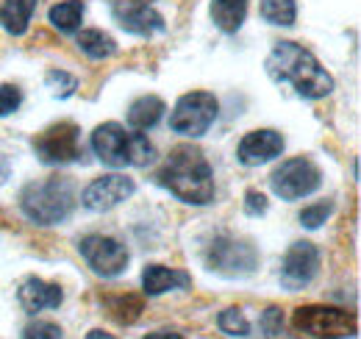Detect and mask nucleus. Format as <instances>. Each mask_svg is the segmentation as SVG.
Instances as JSON below:
<instances>
[{"label": "nucleus", "instance_id": "1", "mask_svg": "<svg viewBox=\"0 0 361 339\" xmlns=\"http://www.w3.org/2000/svg\"><path fill=\"white\" fill-rule=\"evenodd\" d=\"M264 67L275 84H292L295 92L306 100H319L334 89V78L325 73L314 53L306 50L303 44L278 42L267 56Z\"/></svg>", "mask_w": 361, "mask_h": 339}, {"label": "nucleus", "instance_id": "2", "mask_svg": "<svg viewBox=\"0 0 361 339\" xmlns=\"http://www.w3.org/2000/svg\"><path fill=\"white\" fill-rule=\"evenodd\" d=\"M159 184L170 189L178 201L192 206H206L214 201V175L209 162L195 148H176L164 167L159 170Z\"/></svg>", "mask_w": 361, "mask_h": 339}, {"label": "nucleus", "instance_id": "3", "mask_svg": "<svg viewBox=\"0 0 361 339\" xmlns=\"http://www.w3.org/2000/svg\"><path fill=\"white\" fill-rule=\"evenodd\" d=\"M92 150L109 167H145L156 156V148L147 142V136L131 133L120 123H103L94 128Z\"/></svg>", "mask_w": 361, "mask_h": 339}, {"label": "nucleus", "instance_id": "4", "mask_svg": "<svg viewBox=\"0 0 361 339\" xmlns=\"http://www.w3.org/2000/svg\"><path fill=\"white\" fill-rule=\"evenodd\" d=\"M23 214L39 225L64 222L75 209V186L67 178H47L34 181L20 195Z\"/></svg>", "mask_w": 361, "mask_h": 339}, {"label": "nucleus", "instance_id": "5", "mask_svg": "<svg viewBox=\"0 0 361 339\" xmlns=\"http://www.w3.org/2000/svg\"><path fill=\"white\" fill-rule=\"evenodd\" d=\"M295 328L317 339H350L356 337V314L336 306H300L292 317Z\"/></svg>", "mask_w": 361, "mask_h": 339}, {"label": "nucleus", "instance_id": "6", "mask_svg": "<svg viewBox=\"0 0 361 339\" xmlns=\"http://www.w3.org/2000/svg\"><path fill=\"white\" fill-rule=\"evenodd\" d=\"M217 112H220V103L212 92H189L176 103L170 114V128L180 136L197 139L217 120Z\"/></svg>", "mask_w": 361, "mask_h": 339}, {"label": "nucleus", "instance_id": "7", "mask_svg": "<svg viewBox=\"0 0 361 339\" xmlns=\"http://www.w3.org/2000/svg\"><path fill=\"white\" fill-rule=\"evenodd\" d=\"M272 192L283 201H300L306 195H312L322 184V172L312 159L298 156V159H286L281 167L272 172L270 178Z\"/></svg>", "mask_w": 361, "mask_h": 339}, {"label": "nucleus", "instance_id": "8", "mask_svg": "<svg viewBox=\"0 0 361 339\" xmlns=\"http://www.w3.org/2000/svg\"><path fill=\"white\" fill-rule=\"evenodd\" d=\"M34 150L45 165H70L84 156L81 128L75 123H56L34 136Z\"/></svg>", "mask_w": 361, "mask_h": 339}, {"label": "nucleus", "instance_id": "9", "mask_svg": "<svg viewBox=\"0 0 361 339\" xmlns=\"http://www.w3.org/2000/svg\"><path fill=\"white\" fill-rule=\"evenodd\" d=\"M206 264L209 270L228 275V278H239V275H250L259 264V254L253 245L231 239V237H220L209 245L206 251Z\"/></svg>", "mask_w": 361, "mask_h": 339}, {"label": "nucleus", "instance_id": "10", "mask_svg": "<svg viewBox=\"0 0 361 339\" xmlns=\"http://www.w3.org/2000/svg\"><path fill=\"white\" fill-rule=\"evenodd\" d=\"M81 256L87 258L92 270L103 278H117L120 273H126L128 267V251L123 242L103 237V234H92L87 239H81Z\"/></svg>", "mask_w": 361, "mask_h": 339}, {"label": "nucleus", "instance_id": "11", "mask_svg": "<svg viewBox=\"0 0 361 339\" xmlns=\"http://www.w3.org/2000/svg\"><path fill=\"white\" fill-rule=\"evenodd\" d=\"M134 192H136L134 178L120 175V172H111V175L94 178L90 186L84 189L81 201H84V206L92 209V212H109V209L120 206L123 201H128Z\"/></svg>", "mask_w": 361, "mask_h": 339}, {"label": "nucleus", "instance_id": "12", "mask_svg": "<svg viewBox=\"0 0 361 339\" xmlns=\"http://www.w3.org/2000/svg\"><path fill=\"white\" fill-rule=\"evenodd\" d=\"M319 273V251L312 242H295L281 264V284L286 290H303Z\"/></svg>", "mask_w": 361, "mask_h": 339}, {"label": "nucleus", "instance_id": "13", "mask_svg": "<svg viewBox=\"0 0 361 339\" xmlns=\"http://www.w3.org/2000/svg\"><path fill=\"white\" fill-rule=\"evenodd\" d=\"M111 14L120 23V28L136 37H153L164 31V17L150 3H142V0H114Z\"/></svg>", "mask_w": 361, "mask_h": 339}, {"label": "nucleus", "instance_id": "14", "mask_svg": "<svg viewBox=\"0 0 361 339\" xmlns=\"http://www.w3.org/2000/svg\"><path fill=\"white\" fill-rule=\"evenodd\" d=\"M283 153V136L272 128H262V131H250L242 136L239 142V162L245 167H259V165H267L272 159H278Z\"/></svg>", "mask_w": 361, "mask_h": 339}, {"label": "nucleus", "instance_id": "15", "mask_svg": "<svg viewBox=\"0 0 361 339\" xmlns=\"http://www.w3.org/2000/svg\"><path fill=\"white\" fill-rule=\"evenodd\" d=\"M17 297H20V303H23L25 311L37 314V311H42V309H59L61 300H64V292H61L59 284H47V281L37 278V275H28V278L20 284Z\"/></svg>", "mask_w": 361, "mask_h": 339}, {"label": "nucleus", "instance_id": "16", "mask_svg": "<svg viewBox=\"0 0 361 339\" xmlns=\"http://www.w3.org/2000/svg\"><path fill=\"white\" fill-rule=\"evenodd\" d=\"M192 278L180 270H173V267H164V264H147L145 273H142V290L145 295L156 297V295H164L170 290H183L189 287Z\"/></svg>", "mask_w": 361, "mask_h": 339}, {"label": "nucleus", "instance_id": "17", "mask_svg": "<svg viewBox=\"0 0 361 339\" xmlns=\"http://www.w3.org/2000/svg\"><path fill=\"white\" fill-rule=\"evenodd\" d=\"M34 8H37V0H6L0 6V25L8 34L23 37L28 31V23H31Z\"/></svg>", "mask_w": 361, "mask_h": 339}, {"label": "nucleus", "instance_id": "18", "mask_svg": "<svg viewBox=\"0 0 361 339\" xmlns=\"http://www.w3.org/2000/svg\"><path fill=\"white\" fill-rule=\"evenodd\" d=\"M247 17V0H212V20L220 31L236 34Z\"/></svg>", "mask_w": 361, "mask_h": 339}, {"label": "nucleus", "instance_id": "19", "mask_svg": "<svg viewBox=\"0 0 361 339\" xmlns=\"http://www.w3.org/2000/svg\"><path fill=\"white\" fill-rule=\"evenodd\" d=\"M161 114H164V100L156 97V95H145V97H139V100L131 103L128 126L136 128V131H147V128H153L161 120Z\"/></svg>", "mask_w": 361, "mask_h": 339}, {"label": "nucleus", "instance_id": "20", "mask_svg": "<svg viewBox=\"0 0 361 339\" xmlns=\"http://www.w3.org/2000/svg\"><path fill=\"white\" fill-rule=\"evenodd\" d=\"M47 20L61 34H75L81 28V20H84V3L81 0H61L47 11Z\"/></svg>", "mask_w": 361, "mask_h": 339}, {"label": "nucleus", "instance_id": "21", "mask_svg": "<svg viewBox=\"0 0 361 339\" xmlns=\"http://www.w3.org/2000/svg\"><path fill=\"white\" fill-rule=\"evenodd\" d=\"M78 47H81L90 59H109V56L117 53V42H114L109 34L97 31V28L81 31V34H78Z\"/></svg>", "mask_w": 361, "mask_h": 339}, {"label": "nucleus", "instance_id": "22", "mask_svg": "<svg viewBox=\"0 0 361 339\" xmlns=\"http://www.w3.org/2000/svg\"><path fill=\"white\" fill-rule=\"evenodd\" d=\"M262 17L270 25L289 28L298 20V6H295V0H262Z\"/></svg>", "mask_w": 361, "mask_h": 339}, {"label": "nucleus", "instance_id": "23", "mask_svg": "<svg viewBox=\"0 0 361 339\" xmlns=\"http://www.w3.org/2000/svg\"><path fill=\"white\" fill-rule=\"evenodd\" d=\"M217 326H220L223 334H231V337H247V334H250V323H247V317H245L239 309H226V311H220Z\"/></svg>", "mask_w": 361, "mask_h": 339}, {"label": "nucleus", "instance_id": "24", "mask_svg": "<svg viewBox=\"0 0 361 339\" xmlns=\"http://www.w3.org/2000/svg\"><path fill=\"white\" fill-rule=\"evenodd\" d=\"M109 311H111V317L117 323H134L136 317H139V311H142V300L131 295L109 300Z\"/></svg>", "mask_w": 361, "mask_h": 339}, {"label": "nucleus", "instance_id": "25", "mask_svg": "<svg viewBox=\"0 0 361 339\" xmlns=\"http://www.w3.org/2000/svg\"><path fill=\"white\" fill-rule=\"evenodd\" d=\"M262 331L267 339H295L286 337V323H283V314L278 306H270L264 314H262Z\"/></svg>", "mask_w": 361, "mask_h": 339}, {"label": "nucleus", "instance_id": "26", "mask_svg": "<svg viewBox=\"0 0 361 339\" xmlns=\"http://www.w3.org/2000/svg\"><path fill=\"white\" fill-rule=\"evenodd\" d=\"M45 84L56 97H70L78 89V81L70 73H64V70H50L45 76Z\"/></svg>", "mask_w": 361, "mask_h": 339}, {"label": "nucleus", "instance_id": "27", "mask_svg": "<svg viewBox=\"0 0 361 339\" xmlns=\"http://www.w3.org/2000/svg\"><path fill=\"white\" fill-rule=\"evenodd\" d=\"M20 103H23V92H20V86L0 84V117L14 114V112L20 109Z\"/></svg>", "mask_w": 361, "mask_h": 339}, {"label": "nucleus", "instance_id": "28", "mask_svg": "<svg viewBox=\"0 0 361 339\" xmlns=\"http://www.w3.org/2000/svg\"><path fill=\"white\" fill-rule=\"evenodd\" d=\"M331 212H334V206L331 203H314V206H306L303 212H300V222L306 225V228H319L328 217H331Z\"/></svg>", "mask_w": 361, "mask_h": 339}, {"label": "nucleus", "instance_id": "29", "mask_svg": "<svg viewBox=\"0 0 361 339\" xmlns=\"http://www.w3.org/2000/svg\"><path fill=\"white\" fill-rule=\"evenodd\" d=\"M23 339H61V328L56 323H47V320H37L31 326H25Z\"/></svg>", "mask_w": 361, "mask_h": 339}, {"label": "nucleus", "instance_id": "30", "mask_svg": "<svg viewBox=\"0 0 361 339\" xmlns=\"http://www.w3.org/2000/svg\"><path fill=\"white\" fill-rule=\"evenodd\" d=\"M245 212L250 214V217H259V214H264V212H267V198H264L262 192L250 189V192L245 195Z\"/></svg>", "mask_w": 361, "mask_h": 339}, {"label": "nucleus", "instance_id": "31", "mask_svg": "<svg viewBox=\"0 0 361 339\" xmlns=\"http://www.w3.org/2000/svg\"><path fill=\"white\" fill-rule=\"evenodd\" d=\"M145 339H183V337L176 334V331H153V334H147Z\"/></svg>", "mask_w": 361, "mask_h": 339}, {"label": "nucleus", "instance_id": "32", "mask_svg": "<svg viewBox=\"0 0 361 339\" xmlns=\"http://www.w3.org/2000/svg\"><path fill=\"white\" fill-rule=\"evenodd\" d=\"M87 339H117V337H111V334H106V331L94 328V331H90V334H87Z\"/></svg>", "mask_w": 361, "mask_h": 339}]
</instances>
